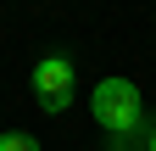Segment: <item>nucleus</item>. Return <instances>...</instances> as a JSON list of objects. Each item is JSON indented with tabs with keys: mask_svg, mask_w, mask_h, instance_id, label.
Returning a JSON list of instances; mask_svg holds the SVG:
<instances>
[{
	"mask_svg": "<svg viewBox=\"0 0 156 151\" xmlns=\"http://www.w3.org/2000/svg\"><path fill=\"white\" fill-rule=\"evenodd\" d=\"M73 84H78V73H73L67 56H45L34 67V101L45 112H67L73 106Z\"/></svg>",
	"mask_w": 156,
	"mask_h": 151,
	"instance_id": "nucleus-2",
	"label": "nucleus"
},
{
	"mask_svg": "<svg viewBox=\"0 0 156 151\" xmlns=\"http://www.w3.org/2000/svg\"><path fill=\"white\" fill-rule=\"evenodd\" d=\"M0 151H39L34 134H0Z\"/></svg>",
	"mask_w": 156,
	"mask_h": 151,
	"instance_id": "nucleus-3",
	"label": "nucleus"
},
{
	"mask_svg": "<svg viewBox=\"0 0 156 151\" xmlns=\"http://www.w3.org/2000/svg\"><path fill=\"white\" fill-rule=\"evenodd\" d=\"M145 151H156V123H151V140H145Z\"/></svg>",
	"mask_w": 156,
	"mask_h": 151,
	"instance_id": "nucleus-4",
	"label": "nucleus"
},
{
	"mask_svg": "<svg viewBox=\"0 0 156 151\" xmlns=\"http://www.w3.org/2000/svg\"><path fill=\"white\" fill-rule=\"evenodd\" d=\"M89 106H95V118H101V129H112V134H123V140L140 129V90L128 79H101Z\"/></svg>",
	"mask_w": 156,
	"mask_h": 151,
	"instance_id": "nucleus-1",
	"label": "nucleus"
}]
</instances>
